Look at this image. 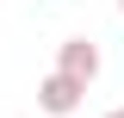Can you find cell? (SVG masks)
Listing matches in <instances>:
<instances>
[{
  "instance_id": "1",
  "label": "cell",
  "mask_w": 124,
  "mask_h": 118,
  "mask_svg": "<svg viewBox=\"0 0 124 118\" xmlns=\"http://www.w3.org/2000/svg\"><path fill=\"white\" fill-rule=\"evenodd\" d=\"M81 100H87V81H75V75H62V68H50L44 81H37V112H44V118L81 112Z\"/></svg>"
},
{
  "instance_id": "2",
  "label": "cell",
  "mask_w": 124,
  "mask_h": 118,
  "mask_svg": "<svg viewBox=\"0 0 124 118\" xmlns=\"http://www.w3.org/2000/svg\"><path fill=\"white\" fill-rule=\"evenodd\" d=\"M56 68L93 87V81H99V44H93V37H68V44H56Z\"/></svg>"
},
{
  "instance_id": "3",
  "label": "cell",
  "mask_w": 124,
  "mask_h": 118,
  "mask_svg": "<svg viewBox=\"0 0 124 118\" xmlns=\"http://www.w3.org/2000/svg\"><path fill=\"white\" fill-rule=\"evenodd\" d=\"M106 118H124V106H112V112H106Z\"/></svg>"
},
{
  "instance_id": "4",
  "label": "cell",
  "mask_w": 124,
  "mask_h": 118,
  "mask_svg": "<svg viewBox=\"0 0 124 118\" xmlns=\"http://www.w3.org/2000/svg\"><path fill=\"white\" fill-rule=\"evenodd\" d=\"M118 13H124V0H118Z\"/></svg>"
}]
</instances>
